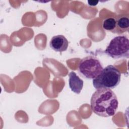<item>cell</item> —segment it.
<instances>
[{
	"instance_id": "cell-2",
	"label": "cell",
	"mask_w": 129,
	"mask_h": 129,
	"mask_svg": "<svg viewBox=\"0 0 129 129\" xmlns=\"http://www.w3.org/2000/svg\"><path fill=\"white\" fill-rule=\"evenodd\" d=\"M121 73L113 65H108L103 68L100 74L93 80L94 87L96 89H114L120 83Z\"/></svg>"
},
{
	"instance_id": "cell-4",
	"label": "cell",
	"mask_w": 129,
	"mask_h": 129,
	"mask_svg": "<svg viewBox=\"0 0 129 129\" xmlns=\"http://www.w3.org/2000/svg\"><path fill=\"white\" fill-rule=\"evenodd\" d=\"M103 69L100 60L93 56H87L82 58L79 63L78 72L83 78L93 80Z\"/></svg>"
},
{
	"instance_id": "cell-1",
	"label": "cell",
	"mask_w": 129,
	"mask_h": 129,
	"mask_svg": "<svg viewBox=\"0 0 129 129\" xmlns=\"http://www.w3.org/2000/svg\"><path fill=\"white\" fill-rule=\"evenodd\" d=\"M90 104L93 112L103 117L113 116L118 106L116 95L111 89L108 88L96 89L91 97Z\"/></svg>"
},
{
	"instance_id": "cell-7",
	"label": "cell",
	"mask_w": 129,
	"mask_h": 129,
	"mask_svg": "<svg viewBox=\"0 0 129 129\" xmlns=\"http://www.w3.org/2000/svg\"><path fill=\"white\" fill-rule=\"evenodd\" d=\"M116 25L114 30L112 33L121 34L128 32L129 29V18L128 16L121 15L115 18Z\"/></svg>"
},
{
	"instance_id": "cell-5",
	"label": "cell",
	"mask_w": 129,
	"mask_h": 129,
	"mask_svg": "<svg viewBox=\"0 0 129 129\" xmlns=\"http://www.w3.org/2000/svg\"><path fill=\"white\" fill-rule=\"evenodd\" d=\"M49 46L55 51L62 52L67 50L69 42L62 35H55L51 38L49 42Z\"/></svg>"
},
{
	"instance_id": "cell-9",
	"label": "cell",
	"mask_w": 129,
	"mask_h": 129,
	"mask_svg": "<svg viewBox=\"0 0 129 129\" xmlns=\"http://www.w3.org/2000/svg\"><path fill=\"white\" fill-rule=\"evenodd\" d=\"M88 4L89 6H95L98 5L99 1H92V0H89L87 1Z\"/></svg>"
},
{
	"instance_id": "cell-3",
	"label": "cell",
	"mask_w": 129,
	"mask_h": 129,
	"mask_svg": "<svg viewBox=\"0 0 129 129\" xmlns=\"http://www.w3.org/2000/svg\"><path fill=\"white\" fill-rule=\"evenodd\" d=\"M104 52L113 59L129 57V40L125 35H119L112 39Z\"/></svg>"
},
{
	"instance_id": "cell-6",
	"label": "cell",
	"mask_w": 129,
	"mask_h": 129,
	"mask_svg": "<svg viewBox=\"0 0 129 129\" xmlns=\"http://www.w3.org/2000/svg\"><path fill=\"white\" fill-rule=\"evenodd\" d=\"M69 84L71 90L76 94L81 93L84 85L83 81L78 76L76 73L71 72L69 74Z\"/></svg>"
},
{
	"instance_id": "cell-8",
	"label": "cell",
	"mask_w": 129,
	"mask_h": 129,
	"mask_svg": "<svg viewBox=\"0 0 129 129\" xmlns=\"http://www.w3.org/2000/svg\"><path fill=\"white\" fill-rule=\"evenodd\" d=\"M116 25L115 18H108L105 19L102 24L103 28L107 31L112 32L114 30Z\"/></svg>"
}]
</instances>
